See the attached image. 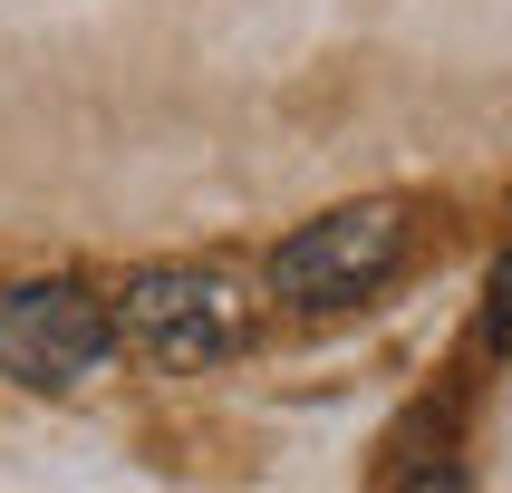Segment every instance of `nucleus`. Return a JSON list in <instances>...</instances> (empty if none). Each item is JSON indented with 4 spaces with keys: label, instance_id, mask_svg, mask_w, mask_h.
I'll return each mask as SVG.
<instances>
[{
    "label": "nucleus",
    "instance_id": "1",
    "mask_svg": "<svg viewBox=\"0 0 512 493\" xmlns=\"http://www.w3.org/2000/svg\"><path fill=\"white\" fill-rule=\"evenodd\" d=\"M252 329L261 310L223 261H155L116 290V339L145 348L155 368H223L252 348Z\"/></svg>",
    "mask_w": 512,
    "mask_h": 493
},
{
    "label": "nucleus",
    "instance_id": "2",
    "mask_svg": "<svg viewBox=\"0 0 512 493\" xmlns=\"http://www.w3.org/2000/svg\"><path fill=\"white\" fill-rule=\"evenodd\" d=\"M397 261H406V203L368 194V203H339V213L300 223L271 252V300L281 310H358L368 290L397 281Z\"/></svg>",
    "mask_w": 512,
    "mask_h": 493
},
{
    "label": "nucleus",
    "instance_id": "3",
    "mask_svg": "<svg viewBox=\"0 0 512 493\" xmlns=\"http://www.w3.org/2000/svg\"><path fill=\"white\" fill-rule=\"evenodd\" d=\"M116 348V300L87 281H20L0 290V377L20 387H78Z\"/></svg>",
    "mask_w": 512,
    "mask_h": 493
},
{
    "label": "nucleus",
    "instance_id": "4",
    "mask_svg": "<svg viewBox=\"0 0 512 493\" xmlns=\"http://www.w3.org/2000/svg\"><path fill=\"white\" fill-rule=\"evenodd\" d=\"M484 339H512V261L493 271V319H484Z\"/></svg>",
    "mask_w": 512,
    "mask_h": 493
}]
</instances>
